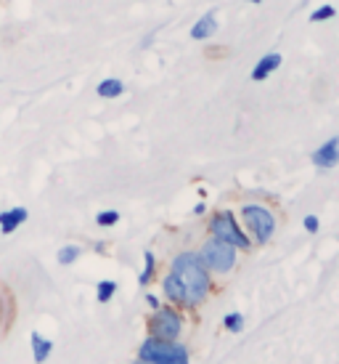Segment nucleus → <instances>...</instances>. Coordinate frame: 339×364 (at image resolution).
Segmentation results:
<instances>
[{"label":"nucleus","instance_id":"nucleus-1","mask_svg":"<svg viewBox=\"0 0 339 364\" xmlns=\"http://www.w3.org/2000/svg\"><path fill=\"white\" fill-rule=\"evenodd\" d=\"M162 290H165V295L172 304L199 306L212 290L210 269L201 263L199 253L183 250L170 263V274L162 282Z\"/></svg>","mask_w":339,"mask_h":364},{"label":"nucleus","instance_id":"nucleus-2","mask_svg":"<svg viewBox=\"0 0 339 364\" xmlns=\"http://www.w3.org/2000/svg\"><path fill=\"white\" fill-rule=\"evenodd\" d=\"M138 356L149 364H189V351L178 346L175 341H160V338H149L140 346Z\"/></svg>","mask_w":339,"mask_h":364},{"label":"nucleus","instance_id":"nucleus-3","mask_svg":"<svg viewBox=\"0 0 339 364\" xmlns=\"http://www.w3.org/2000/svg\"><path fill=\"white\" fill-rule=\"evenodd\" d=\"M210 232H212V237H218L223 242L233 245L236 250H250L252 247V240L247 237V232L241 229L239 223H236V218H233L230 210H220L212 215Z\"/></svg>","mask_w":339,"mask_h":364},{"label":"nucleus","instance_id":"nucleus-4","mask_svg":"<svg viewBox=\"0 0 339 364\" xmlns=\"http://www.w3.org/2000/svg\"><path fill=\"white\" fill-rule=\"evenodd\" d=\"M199 258L210 272L226 274L236 266V247L228 242H223V240H218V237H210L207 242L201 245Z\"/></svg>","mask_w":339,"mask_h":364},{"label":"nucleus","instance_id":"nucleus-5","mask_svg":"<svg viewBox=\"0 0 339 364\" xmlns=\"http://www.w3.org/2000/svg\"><path fill=\"white\" fill-rule=\"evenodd\" d=\"M241 215H244V223H247V232L255 237V242L257 245H268L273 232H276V218H273V213L268 208H262V205H244L241 208Z\"/></svg>","mask_w":339,"mask_h":364},{"label":"nucleus","instance_id":"nucleus-6","mask_svg":"<svg viewBox=\"0 0 339 364\" xmlns=\"http://www.w3.org/2000/svg\"><path fill=\"white\" fill-rule=\"evenodd\" d=\"M149 330L151 338H160V341H178L180 330H183V322H180V314L172 311V309H154L149 319Z\"/></svg>","mask_w":339,"mask_h":364},{"label":"nucleus","instance_id":"nucleus-7","mask_svg":"<svg viewBox=\"0 0 339 364\" xmlns=\"http://www.w3.org/2000/svg\"><path fill=\"white\" fill-rule=\"evenodd\" d=\"M313 165L316 168H323V171H329V168H334V165H339V136H331L329 141H323L313 152Z\"/></svg>","mask_w":339,"mask_h":364},{"label":"nucleus","instance_id":"nucleus-8","mask_svg":"<svg viewBox=\"0 0 339 364\" xmlns=\"http://www.w3.org/2000/svg\"><path fill=\"white\" fill-rule=\"evenodd\" d=\"M281 61H284V56H281L279 51H270V53H265L262 59L255 64V70H252V80L255 82H262V80H268L273 72L279 70L281 67Z\"/></svg>","mask_w":339,"mask_h":364},{"label":"nucleus","instance_id":"nucleus-9","mask_svg":"<svg viewBox=\"0 0 339 364\" xmlns=\"http://www.w3.org/2000/svg\"><path fill=\"white\" fill-rule=\"evenodd\" d=\"M13 324V293L6 284H0V338Z\"/></svg>","mask_w":339,"mask_h":364},{"label":"nucleus","instance_id":"nucleus-10","mask_svg":"<svg viewBox=\"0 0 339 364\" xmlns=\"http://www.w3.org/2000/svg\"><path fill=\"white\" fill-rule=\"evenodd\" d=\"M215 32H218V19H215V11H210V14L199 16L196 24L191 27V38L201 43V41H210Z\"/></svg>","mask_w":339,"mask_h":364},{"label":"nucleus","instance_id":"nucleus-11","mask_svg":"<svg viewBox=\"0 0 339 364\" xmlns=\"http://www.w3.org/2000/svg\"><path fill=\"white\" fill-rule=\"evenodd\" d=\"M27 215H30V213L24 210V208H11V210L0 213V232H3V234H13L21 226V223L27 221Z\"/></svg>","mask_w":339,"mask_h":364},{"label":"nucleus","instance_id":"nucleus-12","mask_svg":"<svg viewBox=\"0 0 339 364\" xmlns=\"http://www.w3.org/2000/svg\"><path fill=\"white\" fill-rule=\"evenodd\" d=\"M96 93H99L101 99H120L122 93H125V82L120 77H106V80H101L96 85Z\"/></svg>","mask_w":339,"mask_h":364},{"label":"nucleus","instance_id":"nucleus-13","mask_svg":"<svg viewBox=\"0 0 339 364\" xmlns=\"http://www.w3.org/2000/svg\"><path fill=\"white\" fill-rule=\"evenodd\" d=\"M30 341H32V351H35V362L43 364L50 356V351H53V341L43 338L40 333H32Z\"/></svg>","mask_w":339,"mask_h":364},{"label":"nucleus","instance_id":"nucleus-14","mask_svg":"<svg viewBox=\"0 0 339 364\" xmlns=\"http://www.w3.org/2000/svg\"><path fill=\"white\" fill-rule=\"evenodd\" d=\"M154 269H157V258H154V253H151V250H146V253H143V272H140V277H138L140 287H146V284L151 282Z\"/></svg>","mask_w":339,"mask_h":364},{"label":"nucleus","instance_id":"nucleus-15","mask_svg":"<svg viewBox=\"0 0 339 364\" xmlns=\"http://www.w3.org/2000/svg\"><path fill=\"white\" fill-rule=\"evenodd\" d=\"M114 293H117V282H111V279H104V282H99V287H96L99 304H109L111 298H114Z\"/></svg>","mask_w":339,"mask_h":364},{"label":"nucleus","instance_id":"nucleus-16","mask_svg":"<svg viewBox=\"0 0 339 364\" xmlns=\"http://www.w3.org/2000/svg\"><path fill=\"white\" fill-rule=\"evenodd\" d=\"M80 247H77V245H64V247H61L59 250V255H56V258H59V263L61 266H72V263L77 261V258H80Z\"/></svg>","mask_w":339,"mask_h":364},{"label":"nucleus","instance_id":"nucleus-17","mask_svg":"<svg viewBox=\"0 0 339 364\" xmlns=\"http://www.w3.org/2000/svg\"><path fill=\"white\" fill-rule=\"evenodd\" d=\"M223 327H226V330H230V333H241V330H244V314H239V311L226 314Z\"/></svg>","mask_w":339,"mask_h":364},{"label":"nucleus","instance_id":"nucleus-18","mask_svg":"<svg viewBox=\"0 0 339 364\" xmlns=\"http://www.w3.org/2000/svg\"><path fill=\"white\" fill-rule=\"evenodd\" d=\"M334 16H337V9L326 3V6H318V9L310 14V21H313V24H318V21H329V19H334Z\"/></svg>","mask_w":339,"mask_h":364},{"label":"nucleus","instance_id":"nucleus-19","mask_svg":"<svg viewBox=\"0 0 339 364\" xmlns=\"http://www.w3.org/2000/svg\"><path fill=\"white\" fill-rule=\"evenodd\" d=\"M96 223L99 226H104V229H109V226H114V223H120V213L117 210H104L96 215Z\"/></svg>","mask_w":339,"mask_h":364},{"label":"nucleus","instance_id":"nucleus-20","mask_svg":"<svg viewBox=\"0 0 339 364\" xmlns=\"http://www.w3.org/2000/svg\"><path fill=\"white\" fill-rule=\"evenodd\" d=\"M302 226H305V232H308V234H318V229H321L318 215H305V221H302Z\"/></svg>","mask_w":339,"mask_h":364},{"label":"nucleus","instance_id":"nucleus-21","mask_svg":"<svg viewBox=\"0 0 339 364\" xmlns=\"http://www.w3.org/2000/svg\"><path fill=\"white\" fill-rule=\"evenodd\" d=\"M146 304H149L151 309H160V301H157V295H146Z\"/></svg>","mask_w":339,"mask_h":364},{"label":"nucleus","instance_id":"nucleus-22","mask_svg":"<svg viewBox=\"0 0 339 364\" xmlns=\"http://www.w3.org/2000/svg\"><path fill=\"white\" fill-rule=\"evenodd\" d=\"M204 210H207V205H204V203H199V205H196V208H194V213H196V215H201V213H204Z\"/></svg>","mask_w":339,"mask_h":364},{"label":"nucleus","instance_id":"nucleus-23","mask_svg":"<svg viewBox=\"0 0 339 364\" xmlns=\"http://www.w3.org/2000/svg\"><path fill=\"white\" fill-rule=\"evenodd\" d=\"M247 3H262V0H247Z\"/></svg>","mask_w":339,"mask_h":364},{"label":"nucleus","instance_id":"nucleus-24","mask_svg":"<svg viewBox=\"0 0 339 364\" xmlns=\"http://www.w3.org/2000/svg\"><path fill=\"white\" fill-rule=\"evenodd\" d=\"M135 364H149V362H143V359H140V362H135Z\"/></svg>","mask_w":339,"mask_h":364}]
</instances>
